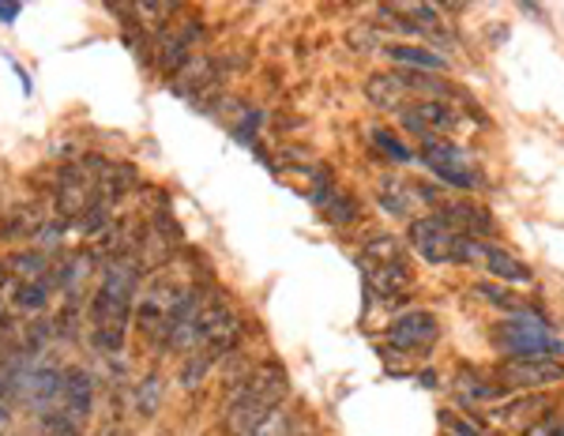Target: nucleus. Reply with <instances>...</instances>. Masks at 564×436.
<instances>
[{
  "mask_svg": "<svg viewBox=\"0 0 564 436\" xmlns=\"http://www.w3.org/2000/svg\"><path fill=\"white\" fill-rule=\"evenodd\" d=\"M42 211L39 207H15L12 218H8V226H4V238H12V241H20V238H39L42 233Z\"/></svg>",
  "mask_w": 564,
  "mask_h": 436,
  "instance_id": "nucleus-22",
  "label": "nucleus"
},
{
  "mask_svg": "<svg viewBox=\"0 0 564 436\" xmlns=\"http://www.w3.org/2000/svg\"><path fill=\"white\" fill-rule=\"evenodd\" d=\"M411 244L430 263H475L481 260V241L463 238L456 226L444 222V215H425L411 222Z\"/></svg>",
  "mask_w": 564,
  "mask_h": 436,
  "instance_id": "nucleus-5",
  "label": "nucleus"
},
{
  "mask_svg": "<svg viewBox=\"0 0 564 436\" xmlns=\"http://www.w3.org/2000/svg\"><path fill=\"white\" fill-rule=\"evenodd\" d=\"M534 414H550V399L542 395H512L505 403L486 406V422L500 433H520L527 422L534 425Z\"/></svg>",
  "mask_w": 564,
  "mask_h": 436,
  "instance_id": "nucleus-12",
  "label": "nucleus"
},
{
  "mask_svg": "<svg viewBox=\"0 0 564 436\" xmlns=\"http://www.w3.org/2000/svg\"><path fill=\"white\" fill-rule=\"evenodd\" d=\"M372 140H377V148L384 151L388 159H395V162H411V159H414V151H406L403 143H399L395 135L384 132V129H377V132H372Z\"/></svg>",
  "mask_w": 564,
  "mask_h": 436,
  "instance_id": "nucleus-27",
  "label": "nucleus"
},
{
  "mask_svg": "<svg viewBox=\"0 0 564 436\" xmlns=\"http://www.w3.org/2000/svg\"><path fill=\"white\" fill-rule=\"evenodd\" d=\"M523 436H561V429H557V422H553V417H542V422L531 425Z\"/></svg>",
  "mask_w": 564,
  "mask_h": 436,
  "instance_id": "nucleus-31",
  "label": "nucleus"
},
{
  "mask_svg": "<svg viewBox=\"0 0 564 436\" xmlns=\"http://www.w3.org/2000/svg\"><path fill=\"white\" fill-rule=\"evenodd\" d=\"M199 302H204V290H199L193 279H185L177 268H162V271H154L151 283L135 297L132 324L143 339L170 347L181 327L196 316Z\"/></svg>",
  "mask_w": 564,
  "mask_h": 436,
  "instance_id": "nucleus-1",
  "label": "nucleus"
},
{
  "mask_svg": "<svg viewBox=\"0 0 564 436\" xmlns=\"http://www.w3.org/2000/svg\"><path fill=\"white\" fill-rule=\"evenodd\" d=\"M494 342L508 358H557V353H564V342L553 339L550 324L534 313L505 316L494 331Z\"/></svg>",
  "mask_w": 564,
  "mask_h": 436,
  "instance_id": "nucleus-6",
  "label": "nucleus"
},
{
  "mask_svg": "<svg viewBox=\"0 0 564 436\" xmlns=\"http://www.w3.org/2000/svg\"><path fill=\"white\" fill-rule=\"evenodd\" d=\"M441 425H444V433H448V436H489L486 429H481V425L470 422V417L452 414V411L441 414Z\"/></svg>",
  "mask_w": 564,
  "mask_h": 436,
  "instance_id": "nucleus-26",
  "label": "nucleus"
},
{
  "mask_svg": "<svg viewBox=\"0 0 564 436\" xmlns=\"http://www.w3.org/2000/svg\"><path fill=\"white\" fill-rule=\"evenodd\" d=\"M403 117V129H411L414 135H422V143L433 140H448L459 129V109L448 102V95H430V98H414L399 109Z\"/></svg>",
  "mask_w": 564,
  "mask_h": 436,
  "instance_id": "nucleus-8",
  "label": "nucleus"
},
{
  "mask_svg": "<svg viewBox=\"0 0 564 436\" xmlns=\"http://www.w3.org/2000/svg\"><path fill=\"white\" fill-rule=\"evenodd\" d=\"M478 294L486 297L489 305H497V308H508V313H527V305L520 302L516 294H508V290H500V286H489V283H478Z\"/></svg>",
  "mask_w": 564,
  "mask_h": 436,
  "instance_id": "nucleus-25",
  "label": "nucleus"
},
{
  "mask_svg": "<svg viewBox=\"0 0 564 436\" xmlns=\"http://www.w3.org/2000/svg\"><path fill=\"white\" fill-rule=\"evenodd\" d=\"M497 380L505 384V392L534 395L542 388H553L564 380V366L557 358H505L497 369Z\"/></svg>",
  "mask_w": 564,
  "mask_h": 436,
  "instance_id": "nucleus-9",
  "label": "nucleus"
},
{
  "mask_svg": "<svg viewBox=\"0 0 564 436\" xmlns=\"http://www.w3.org/2000/svg\"><path fill=\"white\" fill-rule=\"evenodd\" d=\"M366 286L380 302H395V297H403L414 286V268L406 263V257L388 263H366Z\"/></svg>",
  "mask_w": 564,
  "mask_h": 436,
  "instance_id": "nucleus-13",
  "label": "nucleus"
},
{
  "mask_svg": "<svg viewBox=\"0 0 564 436\" xmlns=\"http://www.w3.org/2000/svg\"><path fill=\"white\" fill-rule=\"evenodd\" d=\"M159 399H162L159 380L148 377V384H140V392H135V406H140V411H143V417L154 414V406H159Z\"/></svg>",
  "mask_w": 564,
  "mask_h": 436,
  "instance_id": "nucleus-28",
  "label": "nucleus"
},
{
  "mask_svg": "<svg viewBox=\"0 0 564 436\" xmlns=\"http://www.w3.org/2000/svg\"><path fill=\"white\" fill-rule=\"evenodd\" d=\"M422 162L444 181V185L463 188V193H470V188L481 185V174H478L475 162H470V154L463 151V148H456L452 140L422 143Z\"/></svg>",
  "mask_w": 564,
  "mask_h": 436,
  "instance_id": "nucleus-11",
  "label": "nucleus"
},
{
  "mask_svg": "<svg viewBox=\"0 0 564 436\" xmlns=\"http://www.w3.org/2000/svg\"><path fill=\"white\" fill-rule=\"evenodd\" d=\"M417 199H430V204H433L436 196L430 193V188L406 185V181H399V177L380 181V204H384L391 215H411V207L417 204Z\"/></svg>",
  "mask_w": 564,
  "mask_h": 436,
  "instance_id": "nucleus-17",
  "label": "nucleus"
},
{
  "mask_svg": "<svg viewBox=\"0 0 564 436\" xmlns=\"http://www.w3.org/2000/svg\"><path fill=\"white\" fill-rule=\"evenodd\" d=\"M20 12H23L20 4H0V23H15L20 20Z\"/></svg>",
  "mask_w": 564,
  "mask_h": 436,
  "instance_id": "nucleus-32",
  "label": "nucleus"
},
{
  "mask_svg": "<svg viewBox=\"0 0 564 436\" xmlns=\"http://www.w3.org/2000/svg\"><path fill=\"white\" fill-rule=\"evenodd\" d=\"M286 388H290L286 369L275 366V361L260 366L249 380H241L238 392H234L230 403H226V433L249 436L257 425H263L279 411V403L286 399Z\"/></svg>",
  "mask_w": 564,
  "mask_h": 436,
  "instance_id": "nucleus-3",
  "label": "nucleus"
},
{
  "mask_svg": "<svg viewBox=\"0 0 564 436\" xmlns=\"http://www.w3.org/2000/svg\"><path fill=\"white\" fill-rule=\"evenodd\" d=\"M135 297H140V268H135V260H109L102 275H98L95 297H90V339L102 350H121Z\"/></svg>",
  "mask_w": 564,
  "mask_h": 436,
  "instance_id": "nucleus-2",
  "label": "nucleus"
},
{
  "mask_svg": "<svg viewBox=\"0 0 564 436\" xmlns=\"http://www.w3.org/2000/svg\"><path fill=\"white\" fill-rule=\"evenodd\" d=\"M456 395L467 406H494L497 399H500V388H494L489 380H481L478 372L463 369L459 377H456Z\"/></svg>",
  "mask_w": 564,
  "mask_h": 436,
  "instance_id": "nucleus-20",
  "label": "nucleus"
},
{
  "mask_svg": "<svg viewBox=\"0 0 564 436\" xmlns=\"http://www.w3.org/2000/svg\"><path fill=\"white\" fill-rule=\"evenodd\" d=\"M436 339H441V324H436L433 313H422V308L403 313L399 320H391L384 331L388 353H403V358H417V353L433 350Z\"/></svg>",
  "mask_w": 564,
  "mask_h": 436,
  "instance_id": "nucleus-10",
  "label": "nucleus"
},
{
  "mask_svg": "<svg viewBox=\"0 0 564 436\" xmlns=\"http://www.w3.org/2000/svg\"><path fill=\"white\" fill-rule=\"evenodd\" d=\"M8 305L23 316L42 313V308L50 305V283H20V279H15V286L8 290Z\"/></svg>",
  "mask_w": 564,
  "mask_h": 436,
  "instance_id": "nucleus-21",
  "label": "nucleus"
},
{
  "mask_svg": "<svg viewBox=\"0 0 564 436\" xmlns=\"http://www.w3.org/2000/svg\"><path fill=\"white\" fill-rule=\"evenodd\" d=\"M481 263H486L497 279H505V283H531L534 279L523 260H516L512 252L497 249V244H486V249H481Z\"/></svg>",
  "mask_w": 564,
  "mask_h": 436,
  "instance_id": "nucleus-19",
  "label": "nucleus"
},
{
  "mask_svg": "<svg viewBox=\"0 0 564 436\" xmlns=\"http://www.w3.org/2000/svg\"><path fill=\"white\" fill-rule=\"evenodd\" d=\"M106 162L98 159H84L76 166H68L57 181V207L65 218H87L102 204L106 193Z\"/></svg>",
  "mask_w": 564,
  "mask_h": 436,
  "instance_id": "nucleus-7",
  "label": "nucleus"
},
{
  "mask_svg": "<svg viewBox=\"0 0 564 436\" xmlns=\"http://www.w3.org/2000/svg\"><path fill=\"white\" fill-rule=\"evenodd\" d=\"M0 436H12V388L0 384Z\"/></svg>",
  "mask_w": 564,
  "mask_h": 436,
  "instance_id": "nucleus-30",
  "label": "nucleus"
},
{
  "mask_svg": "<svg viewBox=\"0 0 564 436\" xmlns=\"http://www.w3.org/2000/svg\"><path fill=\"white\" fill-rule=\"evenodd\" d=\"M238 316H234V308L223 302L218 294H204V302H199L196 316L188 320L185 327L177 331V339L170 342V350H185V353H212L218 361L226 350L238 342Z\"/></svg>",
  "mask_w": 564,
  "mask_h": 436,
  "instance_id": "nucleus-4",
  "label": "nucleus"
},
{
  "mask_svg": "<svg viewBox=\"0 0 564 436\" xmlns=\"http://www.w3.org/2000/svg\"><path fill=\"white\" fill-rule=\"evenodd\" d=\"M212 366H215L212 353H204V350L188 353V358L181 361V384H185V388H199V380L212 372Z\"/></svg>",
  "mask_w": 564,
  "mask_h": 436,
  "instance_id": "nucleus-24",
  "label": "nucleus"
},
{
  "mask_svg": "<svg viewBox=\"0 0 564 436\" xmlns=\"http://www.w3.org/2000/svg\"><path fill=\"white\" fill-rule=\"evenodd\" d=\"M561 436H564V429H561Z\"/></svg>",
  "mask_w": 564,
  "mask_h": 436,
  "instance_id": "nucleus-34",
  "label": "nucleus"
},
{
  "mask_svg": "<svg viewBox=\"0 0 564 436\" xmlns=\"http://www.w3.org/2000/svg\"><path fill=\"white\" fill-rule=\"evenodd\" d=\"M388 260H403V244H399L391 233H377L361 244V263H388Z\"/></svg>",
  "mask_w": 564,
  "mask_h": 436,
  "instance_id": "nucleus-23",
  "label": "nucleus"
},
{
  "mask_svg": "<svg viewBox=\"0 0 564 436\" xmlns=\"http://www.w3.org/2000/svg\"><path fill=\"white\" fill-rule=\"evenodd\" d=\"M313 204L332 226H350L354 218H358V199L339 193V188L327 185V181H324V188H316V193H313Z\"/></svg>",
  "mask_w": 564,
  "mask_h": 436,
  "instance_id": "nucleus-16",
  "label": "nucleus"
},
{
  "mask_svg": "<svg viewBox=\"0 0 564 436\" xmlns=\"http://www.w3.org/2000/svg\"><path fill=\"white\" fill-rule=\"evenodd\" d=\"M384 53L395 65H406L411 72H441V68H448V61L441 57V53H433V50H425V45H384Z\"/></svg>",
  "mask_w": 564,
  "mask_h": 436,
  "instance_id": "nucleus-18",
  "label": "nucleus"
},
{
  "mask_svg": "<svg viewBox=\"0 0 564 436\" xmlns=\"http://www.w3.org/2000/svg\"><path fill=\"white\" fill-rule=\"evenodd\" d=\"M448 211H444V222L456 226L463 238H486V233H494V218H489L486 207L478 204H444Z\"/></svg>",
  "mask_w": 564,
  "mask_h": 436,
  "instance_id": "nucleus-15",
  "label": "nucleus"
},
{
  "mask_svg": "<svg viewBox=\"0 0 564 436\" xmlns=\"http://www.w3.org/2000/svg\"><path fill=\"white\" fill-rule=\"evenodd\" d=\"M369 102L377 109H384V113H399L406 102H411V90L406 84L399 79V72H384V76H372L369 87H366Z\"/></svg>",
  "mask_w": 564,
  "mask_h": 436,
  "instance_id": "nucleus-14",
  "label": "nucleus"
},
{
  "mask_svg": "<svg viewBox=\"0 0 564 436\" xmlns=\"http://www.w3.org/2000/svg\"><path fill=\"white\" fill-rule=\"evenodd\" d=\"M249 436H290V414H282V411H275L268 417L263 425H257Z\"/></svg>",
  "mask_w": 564,
  "mask_h": 436,
  "instance_id": "nucleus-29",
  "label": "nucleus"
},
{
  "mask_svg": "<svg viewBox=\"0 0 564 436\" xmlns=\"http://www.w3.org/2000/svg\"><path fill=\"white\" fill-rule=\"evenodd\" d=\"M98 436H132L129 429H124L121 422H106L102 429H98Z\"/></svg>",
  "mask_w": 564,
  "mask_h": 436,
  "instance_id": "nucleus-33",
  "label": "nucleus"
}]
</instances>
